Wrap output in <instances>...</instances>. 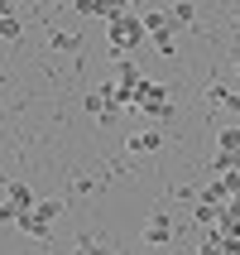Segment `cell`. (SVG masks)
I'll return each mask as SVG.
<instances>
[{"instance_id":"11","label":"cell","mask_w":240,"mask_h":255,"mask_svg":"<svg viewBox=\"0 0 240 255\" xmlns=\"http://www.w3.org/2000/svg\"><path fill=\"white\" fill-rule=\"evenodd\" d=\"M216 149H221V154H240V126L221 130V135H216Z\"/></svg>"},{"instance_id":"20","label":"cell","mask_w":240,"mask_h":255,"mask_svg":"<svg viewBox=\"0 0 240 255\" xmlns=\"http://www.w3.org/2000/svg\"><path fill=\"white\" fill-rule=\"evenodd\" d=\"M130 5H135V10H140V5H144V0H130Z\"/></svg>"},{"instance_id":"4","label":"cell","mask_w":240,"mask_h":255,"mask_svg":"<svg viewBox=\"0 0 240 255\" xmlns=\"http://www.w3.org/2000/svg\"><path fill=\"white\" fill-rule=\"evenodd\" d=\"M86 116H96L101 126H115V121H120V111H125V101L115 97V82H101L96 92H86Z\"/></svg>"},{"instance_id":"22","label":"cell","mask_w":240,"mask_h":255,"mask_svg":"<svg viewBox=\"0 0 240 255\" xmlns=\"http://www.w3.org/2000/svg\"><path fill=\"white\" fill-rule=\"evenodd\" d=\"M236 72H240V63H236Z\"/></svg>"},{"instance_id":"8","label":"cell","mask_w":240,"mask_h":255,"mask_svg":"<svg viewBox=\"0 0 240 255\" xmlns=\"http://www.w3.org/2000/svg\"><path fill=\"white\" fill-rule=\"evenodd\" d=\"M140 19H144V29H149V39H154V34H168V29H178V24H173V10H144Z\"/></svg>"},{"instance_id":"5","label":"cell","mask_w":240,"mask_h":255,"mask_svg":"<svg viewBox=\"0 0 240 255\" xmlns=\"http://www.w3.org/2000/svg\"><path fill=\"white\" fill-rule=\"evenodd\" d=\"M5 202H10L14 212L24 217V212H29V207H34V202H39V198H34V188H29L24 178H10V183H5Z\"/></svg>"},{"instance_id":"18","label":"cell","mask_w":240,"mask_h":255,"mask_svg":"<svg viewBox=\"0 0 240 255\" xmlns=\"http://www.w3.org/2000/svg\"><path fill=\"white\" fill-rule=\"evenodd\" d=\"M72 10L86 14V19H101V0H72Z\"/></svg>"},{"instance_id":"6","label":"cell","mask_w":240,"mask_h":255,"mask_svg":"<svg viewBox=\"0 0 240 255\" xmlns=\"http://www.w3.org/2000/svg\"><path fill=\"white\" fill-rule=\"evenodd\" d=\"M163 149V130H135L130 135V154H159Z\"/></svg>"},{"instance_id":"14","label":"cell","mask_w":240,"mask_h":255,"mask_svg":"<svg viewBox=\"0 0 240 255\" xmlns=\"http://www.w3.org/2000/svg\"><path fill=\"white\" fill-rule=\"evenodd\" d=\"M53 48H58V53H77V48H82V39H77L72 29H53Z\"/></svg>"},{"instance_id":"15","label":"cell","mask_w":240,"mask_h":255,"mask_svg":"<svg viewBox=\"0 0 240 255\" xmlns=\"http://www.w3.org/2000/svg\"><path fill=\"white\" fill-rule=\"evenodd\" d=\"M221 212H226V207H216V202H197V212H192V217H197L202 227L212 231V227H216V222H221Z\"/></svg>"},{"instance_id":"13","label":"cell","mask_w":240,"mask_h":255,"mask_svg":"<svg viewBox=\"0 0 240 255\" xmlns=\"http://www.w3.org/2000/svg\"><path fill=\"white\" fill-rule=\"evenodd\" d=\"M120 14H135V5H130V0H101V19H106V24L120 19Z\"/></svg>"},{"instance_id":"21","label":"cell","mask_w":240,"mask_h":255,"mask_svg":"<svg viewBox=\"0 0 240 255\" xmlns=\"http://www.w3.org/2000/svg\"><path fill=\"white\" fill-rule=\"evenodd\" d=\"M19 5H34V0H19Z\"/></svg>"},{"instance_id":"9","label":"cell","mask_w":240,"mask_h":255,"mask_svg":"<svg viewBox=\"0 0 240 255\" xmlns=\"http://www.w3.org/2000/svg\"><path fill=\"white\" fill-rule=\"evenodd\" d=\"M212 231H221V236H231V241H240V212H236V207H226V212H221V222H216Z\"/></svg>"},{"instance_id":"3","label":"cell","mask_w":240,"mask_h":255,"mask_svg":"<svg viewBox=\"0 0 240 255\" xmlns=\"http://www.w3.org/2000/svg\"><path fill=\"white\" fill-rule=\"evenodd\" d=\"M135 111L154 116V121H173V92L163 82H149V77H144L140 92H135Z\"/></svg>"},{"instance_id":"16","label":"cell","mask_w":240,"mask_h":255,"mask_svg":"<svg viewBox=\"0 0 240 255\" xmlns=\"http://www.w3.org/2000/svg\"><path fill=\"white\" fill-rule=\"evenodd\" d=\"M192 19H197V10H192V0H178V5H173V24H178V29H187Z\"/></svg>"},{"instance_id":"17","label":"cell","mask_w":240,"mask_h":255,"mask_svg":"<svg viewBox=\"0 0 240 255\" xmlns=\"http://www.w3.org/2000/svg\"><path fill=\"white\" fill-rule=\"evenodd\" d=\"M77 255H111V251H106L96 236H82V241H77Z\"/></svg>"},{"instance_id":"7","label":"cell","mask_w":240,"mask_h":255,"mask_svg":"<svg viewBox=\"0 0 240 255\" xmlns=\"http://www.w3.org/2000/svg\"><path fill=\"white\" fill-rule=\"evenodd\" d=\"M168 241H173V222H168V212H159L144 227V246H168Z\"/></svg>"},{"instance_id":"2","label":"cell","mask_w":240,"mask_h":255,"mask_svg":"<svg viewBox=\"0 0 240 255\" xmlns=\"http://www.w3.org/2000/svg\"><path fill=\"white\" fill-rule=\"evenodd\" d=\"M58 217H63V202H58V198H39L24 217H19V222H14V227L24 231V236H34V241H43V236L53 231V222H58Z\"/></svg>"},{"instance_id":"10","label":"cell","mask_w":240,"mask_h":255,"mask_svg":"<svg viewBox=\"0 0 240 255\" xmlns=\"http://www.w3.org/2000/svg\"><path fill=\"white\" fill-rule=\"evenodd\" d=\"M149 43H154V53H159V58H173V53H178V29H168V34H154Z\"/></svg>"},{"instance_id":"1","label":"cell","mask_w":240,"mask_h":255,"mask_svg":"<svg viewBox=\"0 0 240 255\" xmlns=\"http://www.w3.org/2000/svg\"><path fill=\"white\" fill-rule=\"evenodd\" d=\"M106 43H111L115 58H130V53H144V43H149V29H144L140 14H120L106 24Z\"/></svg>"},{"instance_id":"19","label":"cell","mask_w":240,"mask_h":255,"mask_svg":"<svg viewBox=\"0 0 240 255\" xmlns=\"http://www.w3.org/2000/svg\"><path fill=\"white\" fill-rule=\"evenodd\" d=\"M10 14H14V5H10V0H0V19H10Z\"/></svg>"},{"instance_id":"12","label":"cell","mask_w":240,"mask_h":255,"mask_svg":"<svg viewBox=\"0 0 240 255\" xmlns=\"http://www.w3.org/2000/svg\"><path fill=\"white\" fill-rule=\"evenodd\" d=\"M231 251V236H221V231H207V241H202L197 255H226Z\"/></svg>"}]
</instances>
